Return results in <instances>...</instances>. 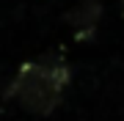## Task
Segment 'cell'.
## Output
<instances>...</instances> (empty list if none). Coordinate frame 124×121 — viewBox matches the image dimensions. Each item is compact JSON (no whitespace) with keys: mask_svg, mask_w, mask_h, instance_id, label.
<instances>
[{"mask_svg":"<svg viewBox=\"0 0 124 121\" xmlns=\"http://www.w3.org/2000/svg\"><path fill=\"white\" fill-rule=\"evenodd\" d=\"M119 6H121V14H124V0H119Z\"/></svg>","mask_w":124,"mask_h":121,"instance_id":"obj_3","label":"cell"},{"mask_svg":"<svg viewBox=\"0 0 124 121\" xmlns=\"http://www.w3.org/2000/svg\"><path fill=\"white\" fill-rule=\"evenodd\" d=\"M69 66L58 55H44L39 61H28L14 74L11 85L6 88V99L19 102L28 113L50 116L63 99L69 85Z\"/></svg>","mask_w":124,"mask_h":121,"instance_id":"obj_1","label":"cell"},{"mask_svg":"<svg viewBox=\"0 0 124 121\" xmlns=\"http://www.w3.org/2000/svg\"><path fill=\"white\" fill-rule=\"evenodd\" d=\"M99 14H102V6L99 0H80V3L66 14V22L72 28H77L80 33H91L99 22Z\"/></svg>","mask_w":124,"mask_h":121,"instance_id":"obj_2","label":"cell"}]
</instances>
